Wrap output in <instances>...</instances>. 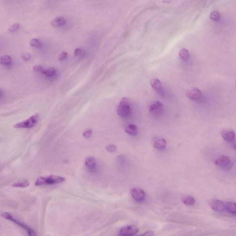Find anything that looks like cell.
<instances>
[{"label":"cell","mask_w":236,"mask_h":236,"mask_svg":"<svg viewBox=\"0 0 236 236\" xmlns=\"http://www.w3.org/2000/svg\"><path fill=\"white\" fill-rule=\"evenodd\" d=\"M162 104L159 101H154L151 103L149 107V111L150 112L157 110L162 107Z\"/></svg>","instance_id":"obj_20"},{"label":"cell","mask_w":236,"mask_h":236,"mask_svg":"<svg viewBox=\"0 0 236 236\" xmlns=\"http://www.w3.org/2000/svg\"><path fill=\"white\" fill-rule=\"evenodd\" d=\"M85 164L88 169L94 170L97 166V162L95 158L92 157H87L85 160Z\"/></svg>","instance_id":"obj_15"},{"label":"cell","mask_w":236,"mask_h":236,"mask_svg":"<svg viewBox=\"0 0 236 236\" xmlns=\"http://www.w3.org/2000/svg\"><path fill=\"white\" fill-rule=\"evenodd\" d=\"M86 53L85 52L80 48H78L76 49L74 53L75 57L78 58H82L85 56Z\"/></svg>","instance_id":"obj_23"},{"label":"cell","mask_w":236,"mask_h":236,"mask_svg":"<svg viewBox=\"0 0 236 236\" xmlns=\"http://www.w3.org/2000/svg\"><path fill=\"white\" fill-rule=\"evenodd\" d=\"M152 87L160 95L163 96L164 91L162 83L159 79L155 78L152 79L150 82Z\"/></svg>","instance_id":"obj_10"},{"label":"cell","mask_w":236,"mask_h":236,"mask_svg":"<svg viewBox=\"0 0 236 236\" xmlns=\"http://www.w3.org/2000/svg\"><path fill=\"white\" fill-rule=\"evenodd\" d=\"M139 231V229L135 225H128L122 227L119 232V236H133Z\"/></svg>","instance_id":"obj_5"},{"label":"cell","mask_w":236,"mask_h":236,"mask_svg":"<svg viewBox=\"0 0 236 236\" xmlns=\"http://www.w3.org/2000/svg\"><path fill=\"white\" fill-rule=\"evenodd\" d=\"M183 203L187 206H191L194 205L195 203V199L191 196H186L182 199Z\"/></svg>","instance_id":"obj_21"},{"label":"cell","mask_w":236,"mask_h":236,"mask_svg":"<svg viewBox=\"0 0 236 236\" xmlns=\"http://www.w3.org/2000/svg\"><path fill=\"white\" fill-rule=\"evenodd\" d=\"M12 61V58L7 54H4L0 56V64L3 65L11 64Z\"/></svg>","instance_id":"obj_18"},{"label":"cell","mask_w":236,"mask_h":236,"mask_svg":"<svg viewBox=\"0 0 236 236\" xmlns=\"http://www.w3.org/2000/svg\"><path fill=\"white\" fill-rule=\"evenodd\" d=\"M130 104L129 101L126 98H123L118 104L117 112L119 117L126 118L130 113Z\"/></svg>","instance_id":"obj_3"},{"label":"cell","mask_w":236,"mask_h":236,"mask_svg":"<svg viewBox=\"0 0 236 236\" xmlns=\"http://www.w3.org/2000/svg\"><path fill=\"white\" fill-rule=\"evenodd\" d=\"M1 88H0V93H1Z\"/></svg>","instance_id":"obj_33"},{"label":"cell","mask_w":236,"mask_h":236,"mask_svg":"<svg viewBox=\"0 0 236 236\" xmlns=\"http://www.w3.org/2000/svg\"><path fill=\"white\" fill-rule=\"evenodd\" d=\"M153 232L151 231H148V232H145L144 234H142L141 235L138 236H153Z\"/></svg>","instance_id":"obj_32"},{"label":"cell","mask_w":236,"mask_h":236,"mask_svg":"<svg viewBox=\"0 0 236 236\" xmlns=\"http://www.w3.org/2000/svg\"><path fill=\"white\" fill-rule=\"evenodd\" d=\"M66 23L65 18L63 17L60 16L54 18L51 22V24L53 26L59 27L64 26Z\"/></svg>","instance_id":"obj_14"},{"label":"cell","mask_w":236,"mask_h":236,"mask_svg":"<svg viewBox=\"0 0 236 236\" xmlns=\"http://www.w3.org/2000/svg\"><path fill=\"white\" fill-rule=\"evenodd\" d=\"M31 55L27 53L22 54L21 55V58L22 60L24 61H26V62L30 61L31 59Z\"/></svg>","instance_id":"obj_27"},{"label":"cell","mask_w":236,"mask_h":236,"mask_svg":"<svg viewBox=\"0 0 236 236\" xmlns=\"http://www.w3.org/2000/svg\"><path fill=\"white\" fill-rule=\"evenodd\" d=\"M30 184L27 180H20L15 182L12 184V186L14 187L25 188L29 186Z\"/></svg>","instance_id":"obj_19"},{"label":"cell","mask_w":236,"mask_h":236,"mask_svg":"<svg viewBox=\"0 0 236 236\" xmlns=\"http://www.w3.org/2000/svg\"><path fill=\"white\" fill-rule=\"evenodd\" d=\"M166 141L164 138L160 137L154 138L153 142V147L159 150H163L165 149Z\"/></svg>","instance_id":"obj_8"},{"label":"cell","mask_w":236,"mask_h":236,"mask_svg":"<svg viewBox=\"0 0 236 236\" xmlns=\"http://www.w3.org/2000/svg\"><path fill=\"white\" fill-rule=\"evenodd\" d=\"M226 210L229 213L235 215L236 214V203L234 202H228L225 204Z\"/></svg>","instance_id":"obj_17"},{"label":"cell","mask_w":236,"mask_h":236,"mask_svg":"<svg viewBox=\"0 0 236 236\" xmlns=\"http://www.w3.org/2000/svg\"><path fill=\"white\" fill-rule=\"evenodd\" d=\"M56 73V69L54 67H51L47 69H44L42 74L48 77H52L55 75Z\"/></svg>","instance_id":"obj_22"},{"label":"cell","mask_w":236,"mask_h":236,"mask_svg":"<svg viewBox=\"0 0 236 236\" xmlns=\"http://www.w3.org/2000/svg\"><path fill=\"white\" fill-rule=\"evenodd\" d=\"M209 204L211 209L215 211L223 212L226 210L225 204L219 200H213L210 202Z\"/></svg>","instance_id":"obj_7"},{"label":"cell","mask_w":236,"mask_h":236,"mask_svg":"<svg viewBox=\"0 0 236 236\" xmlns=\"http://www.w3.org/2000/svg\"><path fill=\"white\" fill-rule=\"evenodd\" d=\"M125 130L127 133L131 135L136 136L138 132V129L137 126L133 124H129L125 128Z\"/></svg>","instance_id":"obj_13"},{"label":"cell","mask_w":236,"mask_h":236,"mask_svg":"<svg viewBox=\"0 0 236 236\" xmlns=\"http://www.w3.org/2000/svg\"><path fill=\"white\" fill-rule=\"evenodd\" d=\"M201 96L202 91L197 88L192 89L186 95L188 98L191 101L198 100Z\"/></svg>","instance_id":"obj_9"},{"label":"cell","mask_w":236,"mask_h":236,"mask_svg":"<svg viewBox=\"0 0 236 236\" xmlns=\"http://www.w3.org/2000/svg\"><path fill=\"white\" fill-rule=\"evenodd\" d=\"M19 28H20V25L18 23H15L10 26L8 29V30L10 32H15L19 29Z\"/></svg>","instance_id":"obj_26"},{"label":"cell","mask_w":236,"mask_h":236,"mask_svg":"<svg viewBox=\"0 0 236 236\" xmlns=\"http://www.w3.org/2000/svg\"><path fill=\"white\" fill-rule=\"evenodd\" d=\"M30 44L31 46L35 48H38L41 45L40 42L36 38H33L30 40Z\"/></svg>","instance_id":"obj_25"},{"label":"cell","mask_w":236,"mask_h":236,"mask_svg":"<svg viewBox=\"0 0 236 236\" xmlns=\"http://www.w3.org/2000/svg\"><path fill=\"white\" fill-rule=\"evenodd\" d=\"M92 134V130L90 129L87 130H86V131H85V132H84V133H83V136H84L85 138H90L91 137Z\"/></svg>","instance_id":"obj_31"},{"label":"cell","mask_w":236,"mask_h":236,"mask_svg":"<svg viewBox=\"0 0 236 236\" xmlns=\"http://www.w3.org/2000/svg\"><path fill=\"white\" fill-rule=\"evenodd\" d=\"M39 119V115L38 114H36L26 120L17 123L14 125V127L15 128L18 129L30 128L34 127L38 123Z\"/></svg>","instance_id":"obj_4"},{"label":"cell","mask_w":236,"mask_h":236,"mask_svg":"<svg viewBox=\"0 0 236 236\" xmlns=\"http://www.w3.org/2000/svg\"><path fill=\"white\" fill-rule=\"evenodd\" d=\"M67 56H68L67 53L66 52H63L59 55L58 59L60 61H64L65 60L67 59Z\"/></svg>","instance_id":"obj_29"},{"label":"cell","mask_w":236,"mask_h":236,"mask_svg":"<svg viewBox=\"0 0 236 236\" xmlns=\"http://www.w3.org/2000/svg\"><path fill=\"white\" fill-rule=\"evenodd\" d=\"M65 180L64 178L58 176L50 175L47 177H39L35 182V186H48L55 185L64 182Z\"/></svg>","instance_id":"obj_2"},{"label":"cell","mask_w":236,"mask_h":236,"mask_svg":"<svg viewBox=\"0 0 236 236\" xmlns=\"http://www.w3.org/2000/svg\"><path fill=\"white\" fill-rule=\"evenodd\" d=\"M179 57L182 61L187 62L190 57L189 51L186 49H182L179 51Z\"/></svg>","instance_id":"obj_16"},{"label":"cell","mask_w":236,"mask_h":236,"mask_svg":"<svg viewBox=\"0 0 236 236\" xmlns=\"http://www.w3.org/2000/svg\"><path fill=\"white\" fill-rule=\"evenodd\" d=\"M1 216L4 219H6L8 221L14 223L16 224L18 226H19L20 228L24 229L26 232L28 236H37L36 232L32 228L29 227L26 225L21 222L18 220L16 219L15 218H14L11 214L7 212L3 213L1 214Z\"/></svg>","instance_id":"obj_1"},{"label":"cell","mask_w":236,"mask_h":236,"mask_svg":"<svg viewBox=\"0 0 236 236\" xmlns=\"http://www.w3.org/2000/svg\"><path fill=\"white\" fill-rule=\"evenodd\" d=\"M222 137L225 140L228 142H233L235 140V134L232 130H224L222 131Z\"/></svg>","instance_id":"obj_11"},{"label":"cell","mask_w":236,"mask_h":236,"mask_svg":"<svg viewBox=\"0 0 236 236\" xmlns=\"http://www.w3.org/2000/svg\"><path fill=\"white\" fill-rule=\"evenodd\" d=\"M33 71L36 73H42V71L44 70L42 66L40 65H37L34 66L33 67Z\"/></svg>","instance_id":"obj_28"},{"label":"cell","mask_w":236,"mask_h":236,"mask_svg":"<svg viewBox=\"0 0 236 236\" xmlns=\"http://www.w3.org/2000/svg\"><path fill=\"white\" fill-rule=\"evenodd\" d=\"M210 18L212 20L214 21H218L220 19V14L217 11H213L211 13Z\"/></svg>","instance_id":"obj_24"},{"label":"cell","mask_w":236,"mask_h":236,"mask_svg":"<svg viewBox=\"0 0 236 236\" xmlns=\"http://www.w3.org/2000/svg\"><path fill=\"white\" fill-rule=\"evenodd\" d=\"M130 194L132 198L138 202H143L146 197V193L144 190L139 187H134L131 189Z\"/></svg>","instance_id":"obj_6"},{"label":"cell","mask_w":236,"mask_h":236,"mask_svg":"<svg viewBox=\"0 0 236 236\" xmlns=\"http://www.w3.org/2000/svg\"><path fill=\"white\" fill-rule=\"evenodd\" d=\"M229 163H230L229 158L227 156L222 155L215 161L214 163L218 166L225 167L228 166Z\"/></svg>","instance_id":"obj_12"},{"label":"cell","mask_w":236,"mask_h":236,"mask_svg":"<svg viewBox=\"0 0 236 236\" xmlns=\"http://www.w3.org/2000/svg\"><path fill=\"white\" fill-rule=\"evenodd\" d=\"M106 149L110 153H114L116 150V146L114 145H108L106 147Z\"/></svg>","instance_id":"obj_30"}]
</instances>
